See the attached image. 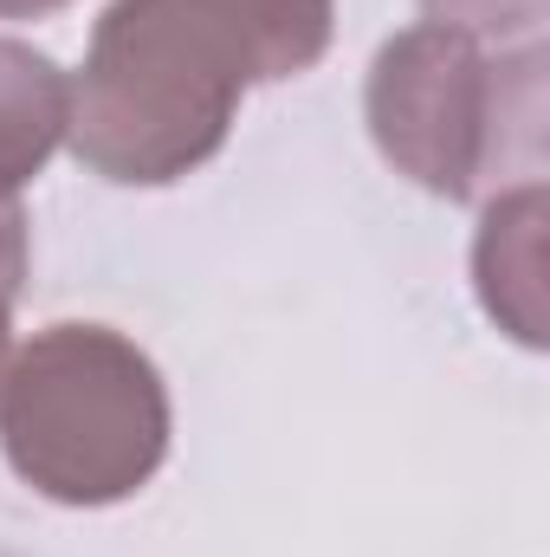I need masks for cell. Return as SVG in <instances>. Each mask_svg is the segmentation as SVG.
<instances>
[{"mask_svg": "<svg viewBox=\"0 0 550 557\" xmlns=\"http://www.w3.org/2000/svg\"><path fill=\"white\" fill-rule=\"evenodd\" d=\"M72 124V78L52 52L0 39V195H20Z\"/></svg>", "mask_w": 550, "mask_h": 557, "instance_id": "5", "label": "cell"}, {"mask_svg": "<svg viewBox=\"0 0 550 557\" xmlns=\"http://www.w3.org/2000/svg\"><path fill=\"white\" fill-rule=\"evenodd\" d=\"M59 7H72V0H0V20H46Z\"/></svg>", "mask_w": 550, "mask_h": 557, "instance_id": "8", "label": "cell"}, {"mask_svg": "<svg viewBox=\"0 0 550 557\" xmlns=\"http://www.w3.org/2000/svg\"><path fill=\"white\" fill-rule=\"evenodd\" d=\"M473 285L486 318L512 344L545 350V182H518L486 201L473 240Z\"/></svg>", "mask_w": 550, "mask_h": 557, "instance_id": "4", "label": "cell"}, {"mask_svg": "<svg viewBox=\"0 0 550 557\" xmlns=\"http://www.w3.org/2000/svg\"><path fill=\"white\" fill-rule=\"evenodd\" d=\"M26 260H33L26 208H20V195H0V298H7V305H13L20 285H26Z\"/></svg>", "mask_w": 550, "mask_h": 557, "instance_id": "7", "label": "cell"}, {"mask_svg": "<svg viewBox=\"0 0 550 557\" xmlns=\"http://www.w3.org/2000/svg\"><path fill=\"white\" fill-rule=\"evenodd\" d=\"M7 363H13V305L0 298V383H7Z\"/></svg>", "mask_w": 550, "mask_h": 557, "instance_id": "9", "label": "cell"}, {"mask_svg": "<svg viewBox=\"0 0 550 557\" xmlns=\"http://www.w3.org/2000/svg\"><path fill=\"white\" fill-rule=\"evenodd\" d=\"M427 7V20H440V26H460V33H473L479 46H538V33H545V13L550 0H421Z\"/></svg>", "mask_w": 550, "mask_h": 557, "instance_id": "6", "label": "cell"}, {"mask_svg": "<svg viewBox=\"0 0 550 557\" xmlns=\"http://www.w3.org/2000/svg\"><path fill=\"white\" fill-rule=\"evenodd\" d=\"M538 72H545L538 46L492 52L460 26L421 20L383 39L363 117L396 175H409L414 188L440 201H473L505 156V124L538 137L545 124Z\"/></svg>", "mask_w": 550, "mask_h": 557, "instance_id": "3", "label": "cell"}, {"mask_svg": "<svg viewBox=\"0 0 550 557\" xmlns=\"http://www.w3.org/2000/svg\"><path fill=\"white\" fill-rule=\"evenodd\" d=\"M337 0H111L72 78V156L117 188H168L221 156L253 85L330 52Z\"/></svg>", "mask_w": 550, "mask_h": 557, "instance_id": "1", "label": "cell"}, {"mask_svg": "<svg viewBox=\"0 0 550 557\" xmlns=\"http://www.w3.org/2000/svg\"><path fill=\"white\" fill-rule=\"evenodd\" d=\"M0 454L52 506H117L168 460V383L111 324H46L7 363Z\"/></svg>", "mask_w": 550, "mask_h": 557, "instance_id": "2", "label": "cell"}]
</instances>
